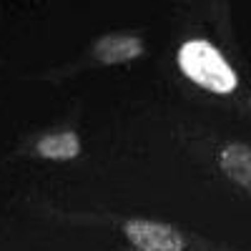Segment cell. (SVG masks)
I'll return each mask as SVG.
<instances>
[{"label": "cell", "mask_w": 251, "mask_h": 251, "mask_svg": "<svg viewBox=\"0 0 251 251\" xmlns=\"http://www.w3.org/2000/svg\"><path fill=\"white\" fill-rule=\"evenodd\" d=\"M178 66L194 83L214 93H231L236 88V73L221 58V53L206 40L186 43L178 50Z\"/></svg>", "instance_id": "obj_1"}, {"label": "cell", "mask_w": 251, "mask_h": 251, "mask_svg": "<svg viewBox=\"0 0 251 251\" xmlns=\"http://www.w3.org/2000/svg\"><path fill=\"white\" fill-rule=\"evenodd\" d=\"M126 236L141 251H181L183 249V239L176 228L153 224V221H128L126 224Z\"/></svg>", "instance_id": "obj_2"}, {"label": "cell", "mask_w": 251, "mask_h": 251, "mask_svg": "<svg viewBox=\"0 0 251 251\" xmlns=\"http://www.w3.org/2000/svg\"><path fill=\"white\" fill-rule=\"evenodd\" d=\"M143 53V43L133 35H106L96 43V58L100 63H123L138 58Z\"/></svg>", "instance_id": "obj_3"}, {"label": "cell", "mask_w": 251, "mask_h": 251, "mask_svg": "<svg viewBox=\"0 0 251 251\" xmlns=\"http://www.w3.org/2000/svg\"><path fill=\"white\" fill-rule=\"evenodd\" d=\"M221 169L228 178L251 188V149L241 143H234L221 151Z\"/></svg>", "instance_id": "obj_4"}, {"label": "cell", "mask_w": 251, "mask_h": 251, "mask_svg": "<svg viewBox=\"0 0 251 251\" xmlns=\"http://www.w3.org/2000/svg\"><path fill=\"white\" fill-rule=\"evenodd\" d=\"M80 151L78 136L66 131V133H55V136H46L38 141V153L46 158H75Z\"/></svg>", "instance_id": "obj_5"}]
</instances>
